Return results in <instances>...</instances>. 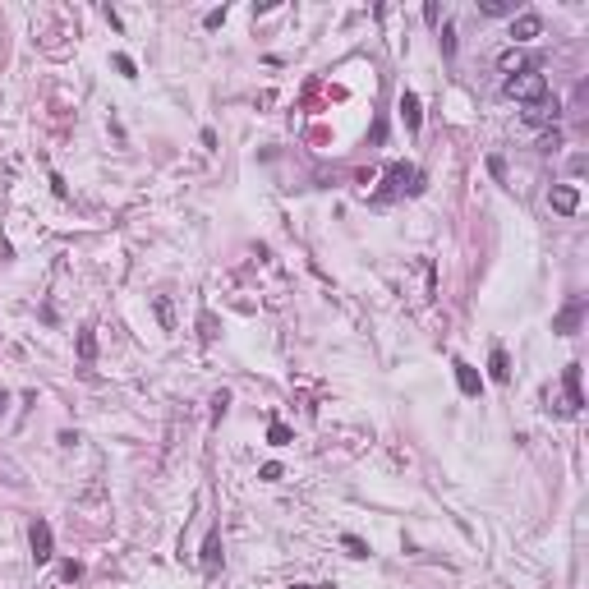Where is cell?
Listing matches in <instances>:
<instances>
[{
  "label": "cell",
  "mask_w": 589,
  "mask_h": 589,
  "mask_svg": "<svg viewBox=\"0 0 589 589\" xmlns=\"http://www.w3.org/2000/svg\"><path fill=\"white\" fill-rule=\"evenodd\" d=\"M400 120H405L410 134H419V124H424V111H419V97H415V92H400Z\"/></svg>",
  "instance_id": "9"
},
{
  "label": "cell",
  "mask_w": 589,
  "mask_h": 589,
  "mask_svg": "<svg viewBox=\"0 0 589 589\" xmlns=\"http://www.w3.org/2000/svg\"><path fill=\"white\" fill-rule=\"evenodd\" d=\"M580 318H585V299H571L562 313H557V322H553V331H562V336H571L575 327H580Z\"/></svg>",
  "instance_id": "6"
},
{
  "label": "cell",
  "mask_w": 589,
  "mask_h": 589,
  "mask_svg": "<svg viewBox=\"0 0 589 589\" xmlns=\"http://www.w3.org/2000/svg\"><path fill=\"white\" fill-rule=\"evenodd\" d=\"M442 55H447V60H451V55H456V28H442Z\"/></svg>",
  "instance_id": "16"
},
{
  "label": "cell",
  "mask_w": 589,
  "mask_h": 589,
  "mask_svg": "<svg viewBox=\"0 0 589 589\" xmlns=\"http://www.w3.org/2000/svg\"><path fill=\"white\" fill-rule=\"evenodd\" d=\"M203 23H208V28H221V23H225V9H212V14L203 18Z\"/></svg>",
  "instance_id": "20"
},
{
  "label": "cell",
  "mask_w": 589,
  "mask_h": 589,
  "mask_svg": "<svg viewBox=\"0 0 589 589\" xmlns=\"http://www.w3.org/2000/svg\"><path fill=\"white\" fill-rule=\"evenodd\" d=\"M538 33H543V18H538L534 9H525V14L511 18V37H516V42H534Z\"/></svg>",
  "instance_id": "3"
},
{
  "label": "cell",
  "mask_w": 589,
  "mask_h": 589,
  "mask_svg": "<svg viewBox=\"0 0 589 589\" xmlns=\"http://www.w3.org/2000/svg\"><path fill=\"white\" fill-rule=\"evenodd\" d=\"M557 115H562V102H557L553 92L543 97V102H534V106H525V120L529 124H548V120H557Z\"/></svg>",
  "instance_id": "5"
},
{
  "label": "cell",
  "mask_w": 589,
  "mask_h": 589,
  "mask_svg": "<svg viewBox=\"0 0 589 589\" xmlns=\"http://www.w3.org/2000/svg\"><path fill=\"white\" fill-rule=\"evenodd\" d=\"M33 557L37 562H51V525L46 520H33Z\"/></svg>",
  "instance_id": "8"
},
{
  "label": "cell",
  "mask_w": 589,
  "mask_h": 589,
  "mask_svg": "<svg viewBox=\"0 0 589 589\" xmlns=\"http://www.w3.org/2000/svg\"><path fill=\"white\" fill-rule=\"evenodd\" d=\"M502 70H506V74L525 70V60H520V51H506V55H502Z\"/></svg>",
  "instance_id": "18"
},
{
  "label": "cell",
  "mask_w": 589,
  "mask_h": 589,
  "mask_svg": "<svg viewBox=\"0 0 589 589\" xmlns=\"http://www.w3.org/2000/svg\"><path fill=\"white\" fill-rule=\"evenodd\" d=\"M548 203H553L557 212H566V217H571V212L580 208V189H575V184H557V189L548 193Z\"/></svg>",
  "instance_id": "7"
},
{
  "label": "cell",
  "mask_w": 589,
  "mask_h": 589,
  "mask_svg": "<svg viewBox=\"0 0 589 589\" xmlns=\"http://www.w3.org/2000/svg\"><path fill=\"white\" fill-rule=\"evenodd\" d=\"M341 548H346L350 557H368V543H364L359 534H346V538H341Z\"/></svg>",
  "instance_id": "14"
},
{
  "label": "cell",
  "mask_w": 589,
  "mask_h": 589,
  "mask_svg": "<svg viewBox=\"0 0 589 589\" xmlns=\"http://www.w3.org/2000/svg\"><path fill=\"white\" fill-rule=\"evenodd\" d=\"M115 70H120L124 78H134V60H129V55H115Z\"/></svg>",
  "instance_id": "19"
},
{
  "label": "cell",
  "mask_w": 589,
  "mask_h": 589,
  "mask_svg": "<svg viewBox=\"0 0 589 589\" xmlns=\"http://www.w3.org/2000/svg\"><path fill=\"white\" fill-rule=\"evenodd\" d=\"M267 442H272V447H286V442H290V428L286 424H272L267 428Z\"/></svg>",
  "instance_id": "15"
},
{
  "label": "cell",
  "mask_w": 589,
  "mask_h": 589,
  "mask_svg": "<svg viewBox=\"0 0 589 589\" xmlns=\"http://www.w3.org/2000/svg\"><path fill=\"white\" fill-rule=\"evenodd\" d=\"M506 97H516V102H525V106H534V102H543L548 97V78L534 70V65H525L520 74L506 78Z\"/></svg>",
  "instance_id": "1"
},
{
  "label": "cell",
  "mask_w": 589,
  "mask_h": 589,
  "mask_svg": "<svg viewBox=\"0 0 589 589\" xmlns=\"http://www.w3.org/2000/svg\"><path fill=\"white\" fill-rule=\"evenodd\" d=\"M562 382H566V396H571V410H580L585 405V396H580V364H566Z\"/></svg>",
  "instance_id": "11"
},
{
  "label": "cell",
  "mask_w": 589,
  "mask_h": 589,
  "mask_svg": "<svg viewBox=\"0 0 589 589\" xmlns=\"http://www.w3.org/2000/svg\"><path fill=\"white\" fill-rule=\"evenodd\" d=\"M387 180H391V189H382V198H396V193H419V189H424V175H419L415 166H405V161L391 166Z\"/></svg>",
  "instance_id": "2"
},
{
  "label": "cell",
  "mask_w": 589,
  "mask_h": 589,
  "mask_svg": "<svg viewBox=\"0 0 589 589\" xmlns=\"http://www.w3.org/2000/svg\"><path fill=\"white\" fill-rule=\"evenodd\" d=\"M488 373H493V382H506V378H511V364H506V350L502 346H497L493 359H488Z\"/></svg>",
  "instance_id": "12"
},
{
  "label": "cell",
  "mask_w": 589,
  "mask_h": 589,
  "mask_svg": "<svg viewBox=\"0 0 589 589\" xmlns=\"http://www.w3.org/2000/svg\"><path fill=\"white\" fill-rule=\"evenodd\" d=\"M290 589H313V585H290Z\"/></svg>",
  "instance_id": "21"
},
{
  "label": "cell",
  "mask_w": 589,
  "mask_h": 589,
  "mask_svg": "<svg viewBox=\"0 0 589 589\" xmlns=\"http://www.w3.org/2000/svg\"><path fill=\"white\" fill-rule=\"evenodd\" d=\"M451 368H456V387L465 391V396H479V391H484V378H479L474 364H465V359H451Z\"/></svg>",
  "instance_id": "4"
},
{
  "label": "cell",
  "mask_w": 589,
  "mask_h": 589,
  "mask_svg": "<svg viewBox=\"0 0 589 589\" xmlns=\"http://www.w3.org/2000/svg\"><path fill=\"white\" fill-rule=\"evenodd\" d=\"M78 355H83V359H92V355H97V341H92V331H83V336H78Z\"/></svg>",
  "instance_id": "17"
},
{
  "label": "cell",
  "mask_w": 589,
  "mask_h": 589,
  "mask_svg": "<svg viewBox=\"0 0 589 589\" xmlns=\"http://www.w3.org/2000/svg\"><path fill=\"white\" fill-rule=\"evenodd\" d=\"M479 9H484V14H516V0H479Z\"/></svg>",
  "instance_id": "13"
},
{
  "label": "cell",
  "mask_w": 589,
  "mask_h": 589,
  "mask_svg": "<svg viewBox=\"0 0 589 589\" xmlns=\"http://www.w3.org/2000/svg\"><path fill=\"white\" fill-rule=\"evenodd\" d=\"M0 410H5V391H0Z\"/></svg>",
  "instance_id": "22"
},
{
  "label": "cell",
  "mask_w": 589,
  "mask_h": 589,
  "mask_svg": "<svg viewBox=\"0 0 589 589\" xmlns=\"http://www.w3.org/2000/svg\"><path fill=\"white\" fill-rule=\"evenodd\" d=\"M217 566H221V534L212 529V534H208V543H203V571H208V575H217Z\"/></svg>",
  "instance_id": "10"
}]
</instances>
